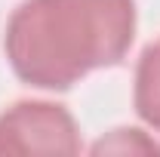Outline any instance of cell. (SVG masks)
I'll return each instance as SVG.
<instances>
[{"label": "cell", "mask_w": 160, "mask_h": 157, "mask_svg": "<svg viewBox=\"0 0 160 157\" xmlns=\"http://www.w3.org/2000/svg\"><path fill=\"white\" fill-rule=\"evenodd\" d=\"M136 37L132 0H25L6 22V59L37 89H71L96 68L120 65Z\"/></svg>", "instance_id": "1"}, {"label": "cell", "mask_w": 160, "mask_h": 157, "mask_svg": "<svg viewBox=\"0 0 160 157\" xmlns=\"http://www.w3.org/2000/svg\"><path fill=\"white\" fill-rule=\"evenodd\" d=\"M74 117L52 102H16L0 114V154H77Z\"/></svg>", "instance_id": "2"}, {"label": "cell", "mask_w": 160, "mask_h": 157, "mask_svg": "<svg viewBox=\"0 0 160 157\" xmlns=\"http://www.w3.org/2000/svg\"><path fill=\"white\" fill-rule=\"evenodd\" d=\"M136 111L139 117L160 133V40H154L151 46H145L139 65H136Z\"/></svg>", "instance_id": "3"}, {"label": "cell", "mask_w": 160, "mask_h": 157, "mask_svg": "<svg viewBox=\"0 0 160 157\" xmlns=\"http://www.w3.org/2000/svg\"><path fill=\"white\" fill-rule=\"evenodd\" d=\"M132 151V148H139V151H160L157 142H148V139H142L139 129H117L111 139H102L99 145L92 148L96 154H102V151Z\"/></svg>", "instance_id": "4"}]
</instances>
